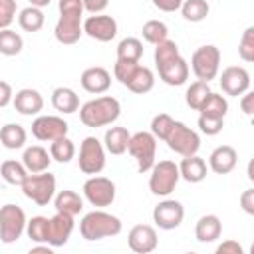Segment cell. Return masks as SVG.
Instances as JSON below:
<instances>
[{
  "mask_svg": "<svg viewBox=\"0 0 254 254\" xmlns=\"http://www.w3.org/2000/svg\"><path fill=\"white\" fill-rule=\"evenodd\" d=\"M240 109L244 111V115H252L254 113V91H244L240 95Z\"/></svg>",
  "mask_w": 254,
  "mask_h": 254,
  "instance_id": "obj_48",
  "label": "cell"
},
{
  "mask_svg": "<svg viewBox=\"0 0 254 254\" xmlns=\"http://www.w3.org/2000/svg\"><path fill=\"white\" fill-rule=\"evenodd\" d=\"M14 99V91H12V85L8 81H2L0 79V107H6L10 105Z\"/></svg>",
  "mask_w": 254,
  "mask_h": 254,
  "instance_id": "obj_49",
  "label": "cell"
},
{
  "mask_svg": "<svg viewBox=\"0 0 254 254\" xmlns=\"http://www.w3.org/2000/svg\"><path fill=\"white\" fill-rule=\"evenodd\" d=\"M127 242H129V248L133 252H137V254H149V252H153L157 248L159 236H157V230L151 224H135L129 230Z\"/></svg>",
  "mask_w": 254,
  "mask_h": 254,
  "instance_id": "obj_16",
  "label": "cell"
},
{
  "mask_svg": "<svg viewBox=\"0 0 254 254\" xmlns=\"http://www.w3.org/2000/svg\"><path fill=\"white\" fill-rule=\"evenodd\" d=\"M20 187L26 198L36 202L38 206H46L56 194V177L50 171L28 173V177L24 179Z\"/></svg>",
  "mask_w": 254,
  "mask_h": 254,
  "instance_id": "obj_3",
  "label": "cell"
},
{
  "mask_svg": "<svg viewBox=\"0 0 254 254\" xmlns=\"http://www.w3.org/2000/svg\"><path fill=\"white\" fill-rule=\"evenodd\" d=\"M125 87H127V89H131L133 93H139V95L149 93V91L155 87V73H153L149 67L139 65V67H137V71L133 73L131 81H129Z\"/></svg>",
  "mask_w": 254,
  "mask_h": 254,
  "instance_id": "obj_29",
  "label": "cell"
},
{
  "mask_svg": "<svg viewBox=\"0 0 254 254\" xmlns=\"http://www.w3.org/2000/svg\"><path fill=\"white\" fill-rule=\"evenodd\" d=\"M0 175H2V179H4L6 183L20 187V185L24 183V179L28 177V171H26L24 163L14 161V159H8V161H4V163L0 165Z\"/></svg>",
  "mask_w": 254,
  "mask_h": 254,
  "instance_id": "obj_36",
  "label": "cell"
},
{
  "mask_svg": "<svg viewBox=\"0 0 254 254\" xmlns=\"http://www.w3.org/2000/svg\"><path fill=\"white\" fill-rule=\"evenodd\" d=\"M129 139H131V133L125 127H109L103 137V147L111 155H123L127 151Z\"/></svg>",
  "mask_w": 254,
  "mask_h": 254,
  "instance_id": "obj_26",
  "label": "cell"
},
{
  "mask_svg": "<svg viewBox=\"0 0 254 254\" xmlns=\"http://www.w3.org/2000/svg\"><path fill=\"white\" fill-rule=\"evenodd\" d=\"M139 67V62H123V60H117L115 65H113V75L115 79L121 83V85H127L133 77V73L137 71Z\"/></svg>",
  "mask_w": 254,
  "mask_h": 254,
  "instance_id": "obj_43",
  "label": "cell"
},
{
  "mask_svg": "<svg viewBox=\"0 0 254 254\" xmlns=\"http://www.w3.org/2000/svg\"><path fill=\"white\" fill-rule=\"evenodd\" d=\"M157 71H159V77L167 85H173V87H179L189 79V64L183 56H177L171 62L159 65Z\"/></svg>",
  "mask_w": 254,
  "mask_h": 254,
  "instance_id": "obj_18",
  "label": "cell"
},
{
  "mask_svg": "<svg viewBox=\"0 0 254 254\" xmlns=\"http://www.w3.org/2000/svg\"><path fill=\"white\" fill-rule=\"evenodd\" d=\"M26 212L18 204H4L0 206V240L4 244L16 242L26 230Z\"/></svg>",
  "mask_w": 254,
  "mask_h": 254,
  "instance_id": "obj_8",
  "label": "cell"
},
{
  "mask_svg": "<svg viewBox=\"0 0 254 254\" xmlns=\"http://www.w3.org/2000/svg\"><path fill=\"white\" fill-rule=\"evenodd\" d=\"M81 16L83 14H77V12H60V18L54 28V36L60 44L71 46V44L79 42V38L83 34Z\"/></svg>",
  "mask_w": 254,
  "mask_h": 254,
  "instance_id": "obj_13",
  "label": "cell"
},
{
  "mask_svg": "<svg viewBox=\"0 0 254 254\" xmlns=\"http://www.w3.org/2000/svg\"><path fill=\"white\" fill-rule=\"evenodd\" d=\"M242 246L236 240H224L222 244H218L216 254H242Z\"/></svg>",
  "mask_w": 254,
  "mask_h": 254,
  "instance_id": "obj_47",
  "label": "cell"
},
{
  "mask_svg": "<svg viewBox=\"0 0 254 254\" xmlns=\"http://www.w3.org/2000/svg\"><path fill=\"white\" fill-rule=\"evenodd\" d=\"M143 56V42L139 38H123L119 44H117V60H123V62H139Z\"/></svg>",
  "mask_w": 254,
  "mask_h": 254,
  "instance_id": "obj_33",
  "label": "cell"
},
{
  "mask_svg": "<svg viewBox=\"0 0 254 254\" xmlns=\"http://www.w3.org/2000/svg\"><path fill=\"white\" fill-rule=\"evenodd\" d=\"M141 32H143L145 42H149V44H159V42H163V40L169 38V28L161 20H149V22H145Z\"/></svg>",
  "mask_w": 254,
  "mask_h": 254,
  "instance_id": "obj_39",
  "label": "cell"
},
{
  "mask_svg": "<svg viewBox=\"0 0 254 254\" xmlns=\"http://www.w3.org/2000/svg\"><path fill=\"white\" fill-rule=\"evenodd\" d=\"M24 48V40L18 32L4 28L0 30V54L2 56H18Z\"/></svg>",
  "mask_w": 254,
  "mask_h": 254,
  "instance_id": "obj_37",
  "label": "cell"
},
{
  "mask_svg": "<svg viewBox=\"0 0 254 254\" xmlns=\"http://www.w3.org/2000/svg\"><path fill=\"white\" fill-rule=\"evenodd\" d=\"M14 107L18 113L22 115H38L42 109H44V97L38 89H32V87H24L20 89L14 99H12Z\"/></svg>",
  "mask_w": 254,
  "mask_h": 254,
  "instance_id": "obj_20",
  "label": "cell"
},
{
  "mask_svg": "<svg viewBox=\"0 0 254 254\" xmlns=\"http://www.w3.org/2000/svg\"><path fill=\"white\" fill-rule=\"evenodd\" d=\"M121 228H123V224L117 216H113L105 210H99V208L87 212L79 222V232L89 242L109 238V236H117L121 232Z\"/></svg>",
  "mask_w": 254,
  "mask_h": 254,
  "instance_id": "obj_2",
  "label": "cell"
},
{
  "mask_svg": "<svg viewBox=\"0 0 254 254\" xmlns=\"http://www.w3.org/2000/svg\"><path fill=\"white\" fill-rule=\"evenodd\" d=\"M79 171L83 175H99L105 167V147L97 137H85L79 145Z\"/></svg>",
  "mask_w": 254,
  "mask_h": 254,
  "instance_id": "obj_9",
  "label": "cell"
},
{
  "mask_svg": "<svg viewBox=\"0 0 254 254\" xmlns=\"http://www.w3.org/2000/svg\"><path fill=\"white\" fill-rule=\"evenodd\" d=\"M238 56L244 62H254V26H248L238 42Z\"/></svg>",
  "mask_w": 254,
  "mask_h": 254,
  "instance_id": "obj_42",
  "label": "cell"
},
{
  "mask_svg": "<svg viewBox=\"0 0 254 254\" xmlns=\"http://www.w3.org/2000/svg\"><path fill=\"white\" fill-rule=\"evenodd\" d=\"M173 123H175V119H173L169 113H159V115H155L153 121H151V133L155 135V139L165 141L167 135H169V131L173 129Z\"/></svg>",
  "mask_w": 254,
  "mask_h": 254,
  "instance_id": "obj_41",
  "label": "cell"
},
{
  "mask_svg": "<svg viewBox=\"0 0 254 254\" xmlns=\"http://www.w3.org/2000/svg\"><path fill=\"white\" fill-rule=\"evenodd\" d=\"M73 216L71 214H65V212H56L52 218H50V238H48V244L58 248V246H64L67 244L71 232H73Z\"/></svg>",
  "mask_w": 254,
  "mask_h": 254,
  "instance_id": "obj_17",
  "label": "cell"
},
{
  "mask_svg": "<svg viewBox=\"0 0 254 254\" xmlns=\"http://www.w3.org/2000/svg\"><path fill=\"white\" fill-rule=\"evenodd\" d=\"M222 234V222L216 214H204L198 218L196 226H194V236L198 242L206 244V242H214L218 240Z\"/></svg>",
  "mask_w": 254,
  "mask_h": 254,
  "instance_id": "obj_23",
  "label": "cell"
},
{
  "mask_svg": "<svg viewBox=\"0 0 254 254\" xmlns=\"http://www.w3.org/2000/svg\"><path fill=\"white\" fill-rule=\"evenodd\" d=\"M198 111H200V115H208V117H220V119H224V115H226V111H228V101H226L224 95L210 91V93L206 95V99L202 101V105H200Z\"/></svg>",
  "mask_w": 254,
  "mask_h": 254,
  "instance_id": "obj_31",
  "label": "cell"
},
{
  "mask_svg": "<svg viewBox=\"0 0 254 254\" xmlns=\"http://www.w3.org/2000/svg\"><path fill=\"white\" fill-rule=\"evenodd\" d=\"M83 196L91 206H97V208L109 206L115 200V183L107 177L91 175L83 183Z\"/></svg>",
  "mask_w": 254,
  "mask_h": 254,
  "instance_id": "obj_10",
  "label": "cell"
},
{
  "mask_svg": "<svg viewBox=\"0 0 254 254\" xmlns=\"http://www.w3.org/2000/svg\"><path fill=\"white\" fill-rule=\"evenodd\" d=\"M179 10L187 22H202L208 16L210 6L208 0H183Z\"/></svg>",
  "mask_w": 254,
  "mask_h": 254,
  "instance_id": "obj_32",
  "label": "cell"
},
{
  "mask_svg": "<svg viewBox=\"0 0 254 254\" xmlns=\"http://www.w3.org/2000/svg\"><path fill=\"white\" fill-rule=\"evenodd\" d=\"M121 113V105L115 97L111 95H101L95 99L85 101L79 107V119L85 127H105L111 125L113 121H117Z\"/></svg>",
  "mask_w": 254,
  "mask_h": 254,
  "instance_id": "obj_1",
  "label": "cell"
},
{
  "mask_svg": "<svg viewBox=\"0 0 254 254\" xmlns=\"http://www.w3.org/2000/svg\"><path fill=\"white\" fill-rule=\"evenodd\" d=\"M177 56H181V54H179V46L173 40L167 38V40L155 44V65L157 67L163 65V64H167V62H171Z\"/></svg>",
  "mask_w": 254,
  "mask_h": 254,
  "instance_id": "obj_40",
  "label": "cell"
},
{
  "mask_svg": "<svg viewBox=\"0 0 254 254\" xmlns=\"http://www.w3.org/2000/svg\"><path fill=\"white\" fill-rule=\"evenodd\" d=\"M183 0H153V6L161 12H177L181 8Z\"/></svg>",
  "mask_w": 254,
  "mask_h": 254,
  "instance_id": "obj_50",
  "label": "cell"
},
{
  "mask_svg": "<svg viewBox=\"0 0 254 254\" xmlns=\"http://www.w3.org/2000/svg\"><path fill=\"white\" fill-rule=\"evenodd\" d=\"M52 0H30V6H36V8H46Z\"/></svg>",
  "mask_w": 254,
  "mask_h": 254,
  "instance_id": "obj_52",
  "label": "cell"
},
{
  "mask_svg": "<svg viewBox=\"0 0 254 254\" xmlns=\"http://www.w3.org/2000/svg\"><path fill=\"white\" fill-rule=\"evenodd\" d=\"M220 87L226 95L238 97L250 89V73L242 65H230L220 73Z\"/></svg>",
  "mask_w": 254,
  "mask_h": 254,
  "instance_id": "obj_15",
  "label": "cell"
},
{
  "mask_svg": "<svg viewBox=\"0 0 254 254\" xmlns=\"http://www.w3.org/2000/svg\"><path fill=\"white\" fill-rule=\"evenodd\" d=\"M22 163L28 173H42V171H48L52 157H50V151H46L44 147L32 145V147H26L22 155Z\"/></svg>",
  "mask_w": 254,
  "mask_h": 254,
  "instance_id": "obj_24",
  "label": "cell"
},
{
  "mask_svg": "<svg viewBox=\"0 0 254 254\" xmlns=\"http://www.w3.org/2000/svg\"><path fill=\"white\" fill-rule=\"evenodd\" d=\"M240 206L246 214H254V189H246L240 194Z\"/></svg>",
  "mask_w": 254,
  "mask_h": 254,
  "instance_id": "obj_46",
  "label": "cell"
},
{
  "mask_svg": "<svg viewBox=\"0 0 254 254\" xmlns=\"http://www.w3.org/2000/svg\"><path fill=\"white\" fill-rule=\"evenodd\" d=\"M46 22V16L42 12V8H36V6H28L24 8L20 14H18V24L24 32H40L42 26Z\"/></svg>",
  "mask_w": 254,
  "mask_h": 254,
  "instance_id": "obj_30",
  "label": "cell"
},
{
  "mask_svg": "<svg viewBox=\"0 0 254 254\" xmlns=\"http://www.w3.org/2000/svg\"><path fill=\"white\" fill-rule=\"evenodd\" d=\"M16 10H18L16 0H0V30L10 28V24L16 18Z\"/></svg>",
  "mask_w": 254,
  "mask_h": 254,
  "instance_id": "obj_44",
  "label": "cell"
},
{
  "mask_svg": "<svg viewBox=\"0 0 254 254\" xmlns=\"http://www.w3.org/2000/svg\"><path fill=\"white\" fill-rule=\"evenodd\" d=\"M81 87L87 91V93H93V95H99V93H105L111 85V75L105 67L101 65H93V67H87L81 77Z\"/></svg>",
  "mask_w": 254,
  "mask_h": 254,
  "instance_id": "obj_19",
  "label": "cell"
},
{
  "mask_svg": "<svg viewBox=\"0 0 254 254\" xmlns=\"http://www.w3.org/2000/svg\"><path fill=\"white\" fill-rule=\"evenodd\" d=\"M183 218H185V208H183V204L179 200L165 198V200H161L153 208V220L163 230L179 228L181 222H183Z\"/></svg>",
  "mask_w": 254,
  "mask_h": 254,
  "instance_id": "obj_14",
  "label": "cell"
},
{
  "mask_svg": "<svg viewBox=\"0 0 254 254\" xmlns=\"http://www.w3.org/2000/svg\"><path fill=\"white\" fill-rule=\"evenodd\" d=\"M208 93H210V85H208L206 81L196 79L194 83H190V85L187 87L185 101H187V105H189L190 109L198 111V109H200V105H202V101L206 99V95H208Z\"/></svg>",
  "mask_w": 254,
  "mask_h": 254,
  "instance_id": "obj_38",
  "label": "cell"
},
{
  "mask_svg": "<svg viewBox=\"0 0 254 254\" xmlns=\"http://www.w3.org/2000/svg\"><path fill=\"white\" fill-rule=\"evenodd\" d=\"M190 67H192L196 79L210 83V79H214L220 69V50L212 44L196 48L190 58Z\"/></svg>",
  "mask_w": 254,
  "mask_h": 254,
  "instance_id": "obj_6",
  "label": "cell"
},
{
  "mask_svg": "<svg viewBox=\"0 0 254 254\" xmlns=\"http://www.w3.org/2000/svg\"><path fill=\"white\" fill-rule=\"evenodd\" d=\"M52 105L56 111L69 115V113H75L79 109V97L71 87L62 85V87H56L52 91Z\"/></svg>",
  "mask_w": 254,
  "mask_h": 254,
  "instance_id": "obj_25",
  "label": "cell"
},
{
  "mask_svg": "<svg viewBox=\"0 0 254 254\" xmlns=\"http://www.w3.org/2000/svg\"><path fill=\"white\" fill-rule=\"evenodd\" d=\"M67 131H69L67 121H64V117L58 115H38L32 121V135L38 141L52 143L60 137H65Z\"/></svg>",
  "mask_w": 254,
  "mask_h": 254,
  "instance_id": "obj_11",
  "label": "cell"
},
{
  "mask_svg": "<svg viewBox=\"0 0 254 254\" xmlns=\"http://www.w3.org/2000/svg\"><path fill=\"white\" fill-rule=\"evenodd\" d=\"M127 151L137 161V171L149 173L151 167L155 165V157H157V139L151 131H137L131 135Z\"/></svg>",
  "mask_w": 254,
  "mask_h": 254,
  "instance_id": "obj_4",
  "label": "cell"
},
{
  "mask_svg": "<svg viewBox=\"0 0 254 254\" xmlns=\"http://www.w3.org/2000/svg\"><path fill=\"white\" fill-rule=\"evenodd\" d=\"M149 173H151V177H149V190L153 194H157V196H169L175 190V187H177V183L181 179L179 165L175 161H169V159L159 161V163L155 161V165L151 167Z\"/></svg>",
  "mask_w": 254,
  "mask_h": 254,
  "instance_id": "obj_5",
  "label": "cell"
},
{
  "mask_svg": "<svg viewBox=\"0 0 254 254\" xmlns=\"http://www.w3.org/2000/svg\"><path fill=\"white\" fill-rule=\"evenodd\" d=\"M54 206H56V212H65V214H79L83 210V198L75 192V190H60L58 194H54Z\"/></svg>",
  "mask_w": 254,
  "mask_h": 254,
  "instance_id": "obj_27",
  "label": "cell"
},
{
  "mask_svg": "<svg viewBox=\"0 0 254 254\" xmlns=\"http://www.w3.org/2000/svg\"><path fill=\"white\" fill-rule=\"evenodd\" d=\"M238 163V153L234 147L230 145H220L216 147L210 157H208V167L216 173V175H228Z\"/></svg>",
  "mask_w": 254,
  "mask_h": 254,
  "instance_id": "obj_21",
  "label": "cell"
},
{
  "mask_svg": "<svg viewBox=\"0 0 254 254\" xmlns=\"http://www.w3.org/2000/svg\"><path fill=\"white\" fill-rule=\"evenodd\" d=\"M83 34L97 42H111L117 36V22L107 14H91L81 22Z\"/></svg>",
  "mask_w": 254,
  "mask_h": 254,
  "instance_id": "obj_12",
  "label": "cell"
},
{
  "mask_svg": "<svg viewBox=\"0 0 254 254\" xmlns=\"http://www.w3.org/2000/svg\"><path fill=\"white\" fill-rule=\"evenodd\" d=\"M107 4L109 0H83V10H87L89 14H101Z\"/></svg>",
  "mask_w": 254,
  "mask_h": 254,
  "instance_id": "obj_51",
  "label": "cell"
},
{
  "mask_svg": "<svg viewBox=\"0 0 254 254\" xmlns=\"http://www.w3.org/2000/svg\"><path fill=\"white\" fill-rule=\"evenodd\" d=\"M50 157H52V161H58V163H69L75 157V145H73V141L67 135L52 141L50 143Z\"/></svg>",
  "mask_w": 254,
  "mask_h": 254,
  "instance_id": "obj_34",
  "label": "cell"
},
{
  "mask_svg": "<svg viewBox=\"0 0 254 254\" xmlns=\"http://www.w3.org/2000/svg\"><path fill=\"white\" fill-rule=\"evenodd\" d=\"M26 234L32 242H46L50 238V218L48 216H32L26 222Z\"/></svg>",
  "mask_w": 254,
  "mask_h": 254,
  "instance_id": "obj_35",
  "label": "cell"
},
{
  "mask_svg": "<svg viewBox=\"0 0 254 254\" xmlns=\"http://www.w3.org/2000/svg\"><path fill=\"white\" fill-rule=\"evenodd\" d=\"M26 139H28V133L20 123H6L0 129V143L6 149H12V151L22 149L26 145Z\"/></svg>",
  "mask_w": 254,
  "mask_h": 254,
  "instance_id": "obj_28",
  "label": "cell"
},
{
  "mask_svg": "<svg viewBox=\"0 0 254 254\" xmlns=\"http://www.w3.org/2000/svg\"><path fill=\"white\" fill-rule=\"evenodd\" d=\"M206 173H208L206 161L198 155L183 157V161L179 163V175L187 183H200V181L206 179Z\"/></svg>",
  "mask_w": 254,
  "mask_h": 254,
  "instance_id": "obj_22",
  "label": "cell"
},
{
  "mask_svg": "<svg viewBox=\"0 0 254 254\" xmlns=\"http://www.w3.org/2000/svg\"><path fill=\"white\" fill-rule=\"evenodd\" d=\"M198 127H200V131L204 133V135H218L220 131H222V127H224V119H220V117H208V115H200L198 117Z\"/></svg>",
  "mask_w": 254,
  "mask_h": 254,
  "instance_id": "obj_45",
  "label": "cell"
},
{
  "mask_svg": "<svg viewBox=\"0 0 254 254\" xmlns=\"http://www.w3.org/2000/svg\"><path fill=\"white\" fill-rule=\"evenodd\" d=\"M167 147L181 155V157H189V155H196L198 149H200V137L194 129L187 127L185 123L181 121H175L173 123V129L169 131L167 139H165Z\"/></svg>",
  "mask_w": 254,
  "mask_h": 254,
  "instance_id": "obj_7",
  "label": "cell"
}]
</instances>
